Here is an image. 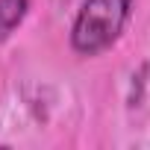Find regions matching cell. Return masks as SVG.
<instances>
[{"label":"cell","mask_w":150,"mask_h":150,"mask_svg":"<svg viewBox=\"0 0 150 150\" xmlns=\"http://www.w3.org/2000/svg\"><path fill=\"white\" fill-rule=\"evenodd\" d=\"M30 0H0V41H6L27 18Z\"/></svg>","instance_id":"7a4b0ae2"},{"label":"cell","mask_w":150,"mask_h":150,"mask_svg":"<svg viewBox=\"0 0 150 150\" xmlns=\"http://www.w3.org/2000/svg\"><path fill=\"white\" fill-rule=\"evenodd\" d=\"M132 15V0H83L71 27V47L77 56L106 53L127 30Z\"/></svg>","instance_id":"6da1fadb"}]
</instances>
